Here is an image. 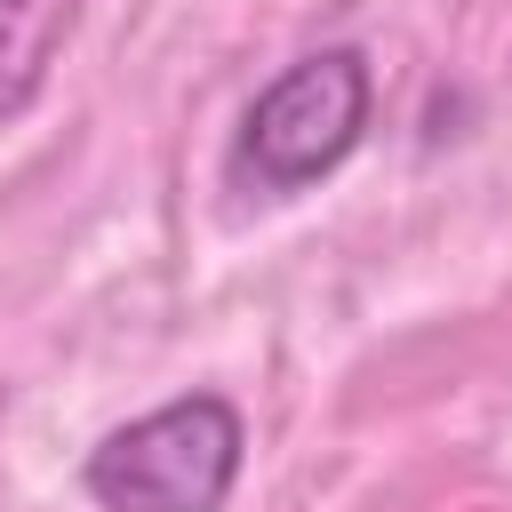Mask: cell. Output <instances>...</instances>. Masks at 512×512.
<instances>
[{
    "instance_id": "1",
    "label": "cell",
    "mask_w": 512,
    "mask_h": 512,
    "mask_svg": "<svg viewBox=\"0 0 512 512\" xmlns=\"http://www.w3.org/2000/svg\"><path fill=\"white\" fill-rule=\"evenodd\" d=\"M368 112H376L368 56L360 48H312L280 80L256 88V104L240 112V136L224 152V176L256 200H288L360 152Z\"/></svg>"
},
{
    "instance_id": "3",
    "label": "cell",
    "mask_w": 512,
    "mask_h": 512,
    "mask_svg": "<svg viewBox=\"0 0 512 512\" xmlns=\"http://www.w3.org/2000/svg\"><path fill=\"white\" fill-rule=\"evenodd\" d=\"M80 16H88V0H0V120H24L40 104Z\"/></svg>"
},
{
    "instance_id": "2",
    "label": "cell",
    "mask_w": 512,
    "mask_h": 512,
    "mask_svg": "<svg viewBox=\"0 0 512 512\" xmlns=\"http://www.w3.org/2000/svg\"><path fill=\"white\" fill-rule=\"evenodd\" d=\"M240 448H248L240 408L224 392H184L104 432L80 480L96 512H224L240 480Z\"/></svg>"
}]
</instances>
